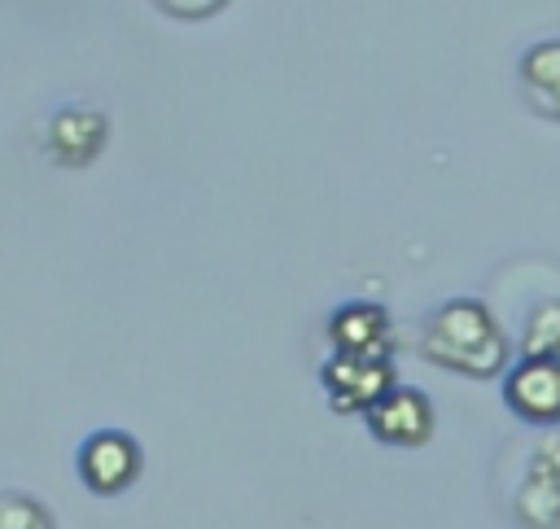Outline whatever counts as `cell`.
<instances>
[{"label": "cell", "instance_id": "obj_5", "mask_svg": "<svg viewBox=\"0 0 560 529\" xmlns=\"http://www.w3.org/2000/svg\"><path fill=\"white\" fill-rule=\"evenodd\" d=\"M79 477L92 494H122L140 477V450L127 433L101 428L79 450Z\"/></svg>", "mask_w": 560, "mask_h": 529}, {"label": "cell", "instance_id": "obj_7", "mask_svg": "<svg viewBox=\"0 0 560 529\" xmlns=\"http://www.w3.org/2000/svg\"><path fill=\"white\" fill-rule=\"evenodd\" d=\"M332 354H363V358H389V319L376 302H346L328 319Z\"/></svg>", "mask_w": 560, "mask_h": 529}, {"label": "cell", "instance_id": "obj_10", "mask_svg": "<svg viewBox=\"0 0 560 529\" xmlns=\"http://www.w3.org/2000/svg\"><path fill=\"white\" fill-rule=\"evenodd\" d=\"M521 358H560V297H542L521 324Z\"/></svg>", "mask_w": 560, "mask_h": 529}, {"label": "cell", "instance_id": "obj_8", "mask_svg": "<svg viewBox=\"0 0 560 529\" xmlns=\"http://www.w3.org/2000/svg\"><path fill=\"white\" fill-rule=\"evenodd\" d=\"M521 83L529 105L560 122V39H542L521 57Z\"/></svg>", "mask_w": 560, "mask_h": 529}, {"label": "cell", "instance_id": "obj_9", "mask_svg": "<svg viewBox=\"0 0 560 529\" xmlns=\"http://www.w3.org/2000/svg\"><path fill=\"white\" fill-rule=\"evenodd\" d=\"M105 136H109V122L101 114H92V109H66V114L52 118L48 144H52V153L61 162H88V157L101 153Z\"/></svg>", "mask_w": 560, "mask_h": 529}, {"label": "cell", "instance_id": "obj_1", "mask_svg": "<svg viewBox=\"0 0 560 529\" xmlns=\"http://www.w3.org/2000/svg\"><path fill=\"white\" fill-rule=\"evenodd\" d=\"M420 354L446 372H459V376H499L508 367V337L499 332L494 315L477 302V297H451L446 306L433 310V319L424 324V337H420Z\"/></svg>", "mask_w": 560, "mask_h": 529}, {"label": "cell", "instance_id": "obj_2", "mask_svg": "<svg viewBox=\"0 0 560 529\" xmlns=\"http://www.w3.org/2000/svg\"><path fill=\"white\" fill-rule=\"evenodd\" d=\"M324 393L337 411H368L394 389L389 358H363V354H332L319 372Z\"/></svg>", "mask_w": 560, "mask_h": 529}, {"label": "cell", "instance_id": "obj_11", "mask_svg": "<svg viewBox=\"0 0 560 529\" xmlns=\"http://www.w3.org/2000/svg\"><path fill=\"white\" fill-rule=\"evenodd\" d=\"M0 529H52V520L35 498L0 494Z\"/></svg>", "mask_w": 560, "mask_h": 529}, {"label": "cell", "instance_id": "obj_3", "mask_svg": "<svg viewBox=\"0 0 560 529\" xmlns=\"http://www.w3.org/2000/svg\"><path fill=\"white\" fill-rule=\"evenodd\" d=\"M368 428L385 446H424L433 437V402L424 389L394 385L376 407L363 411Z\"/></svg>", "mask_w": 560, "mask_h": 529}, {"label": "cell", "instance_id": "obj_6", "mask_svg": "<svg viewBox=\"0 0 560 529\" xmlns=\"http://www.w3.org/2000/svg\"><path fill=\"white\" fill-rule=\"evenodd\" d=\"M516 516L529 529H560V433L542 437L516 490Z\"/></svg>", "mask_w": 560, "mask_h": 529}, {"label": "cell", "instance_id": "obj_4", "mask_svg": "<svg viewBox=\"0 0 560 529\" xmlns=\"http://www.w3.org/2000/svg\"><path fill=\"white\" fill-rule=\"evenodd\" d=\"M503 402L529 424H560V358H516L503 380Z\"/></svg>", "mask_w": 560, "mask_h": 529}]
</instances>
